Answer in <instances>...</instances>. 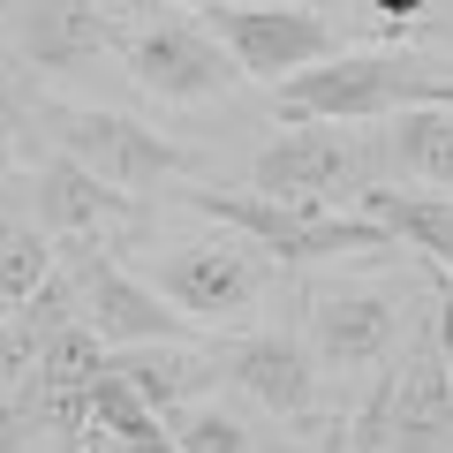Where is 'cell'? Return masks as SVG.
<instances>
[{
  "label": "cell",
  "instance_id": "cell-18",
  "mask_svg": "<svg viewBox=\"0 0 453 453\" xmlns=\"http://www.w3.org/2000/svg\"><path fill=\"white\" fill-rule=\"evenodd\" d=\"M91 431L106 438V446H121V453H181L174 431H166V416L151 401H136V386L113 378V371L91 386Z\"/></svg>",
  "mask_w": 453,
  "mask_h": 453
},
{
  "label": "cell",
  "instance_id": "cell-23",
  "mask_svg": "<svg viewBox=\"0 0 453 453\" xmlns=\"http://www.w3.org/2000/svg\"><path fill=\"white\" fill-rule=\"evenodd\" d=\"M431 340H438V356H446V371H453V280L438 288V303H431Z\"/></svg>",
  "mask_w": 453,
  "mask_h": 453
},
{
  "label": "cell",
  "instance_id": "cell-13",
  "mask_svg": "<svg viewBox=\"0 0 453 453\" xmlns=\"http://www.w3.org/2000/svg\"><path fill=\"white\" fill-rule=\"evenodd\" d=\"M31 189H38V226H46L53 242H98L113 219H136V196L98 181L76 159H46L31 174Z\"/></svg>",
  "mask_w": 453,
  "mask_h": 453
},
{
  "label": "cell",
  "instance_id": "cell-8",
  "mask_svg": "<svg viewBox=\"0 0 453 453\" xmlns=\"http://www.w3.org/2000/svg\"><path fill=\"white\" fill-rule=\"evenodd\" d=\"M401 288H378V280H333V288L310 295V348H318L325 371H371L393 363L401 348Z\"/></svg>",
  "mask_w": 453,
  "mask_h": 453
},
{
  "label": "cell",
  "instance_id": "cell-19",
  "mask_svg": "<svg viewBox=\"0 0 453 453\" xmlns=\"http://www.w3.org/2000/svg\"><path fill=\"white\" fill-rule=\"evenodd\" d=\"M53 280V234L38 219H23L16 204H0V318L23 310Z\"/></svg>",
  "mask_w": 453,
  "mask_h": 453
},
{
  "label": "cell",
  "instance_id": "cell-2",
  "mask_svg": "<svg viewBox=\"0 0 453 453\" xmlns=\"http://www.w3.org/2000/svg\"><path fill=\"white\" fill-rule=\"evenodd\" d=\"M189 204L204 219H219L226 234L257 242V257L280 265H318V257H356V250H386L393 234L363 211H325V204H280L257 189H189Z\"/></svg>",
  "mask_w": 453,
  "mask_h": 453
},
{
  "label": "cell",
  "instance_id": "cell-10",
  "mask_svg": "<svg viewBox=\"0 0 453 453\" xmlns=\"http://www.w3.org/2000/svg\"><path fill=\"white\" fill-rule=\"evenodd\" d=\"M151 288L181 310L189 325H234L257 310V257L250 250H226V242H204V250H174V257L151 265Z\"/></svg>",
  "mask_w": 453,
  "mask_h": 453
},
{
  "label": "cell",
  "instance_id": "cell-11",
  "mask_svg": "<svg viewBox=\"0 0 453 453\" xmlns=\"http://www.w3.org/2000/svg\"><path fill=\"white\" fill-rule=\"evenodd\" d=\"M219 371L234 378L257 408H273L280 423L310 431V416H318V348H310V340H295V333H250V340L226 348Z\"/></svg>",
  "mask_w": 453,
  "mask_h": 453
},
{
  "label": "cell",
  "instance_id": "cell-20",
  "mask_svg": "<svg viewBox=\"0 0 453 453\" xmlns=\"http://www.w3.org/2000/svg\"><path fill=\"white\" fill-rule=\"evenodd\" d=\"M166 431H174V446L181 453H250V431L234 416H226V408H174V416H166Z\"/></svg>",
  "mask_w": 453,
  "mask_h": 453
},
{
  "label": "cell",
  "instance_id": "cell-16",
  "mask_svg": "<svg viewBox=\"0 0 453 453\" xmlns=\"http://www.w3.org/2000/svg\"><path fill=\"white\" fill-rule=\"evenodd\" d=\"M106 371H113V378H129L136 401H151L159 416L189 408V393L204 386V356H196L189 340H144V348H113Z\"/></svg>",
  "mask_w": 453,
  "mask_h": 453
},
{
  "label": "cell",
  "instance_id": "cell-12",
  "mask_svg": "<svg viewBox=\"0 0 453 453\" xmlns=\"http://www.w3.org/2000/svg\"><path fill=\"white\" fill-rule=\"evenodd\" d=\"M16 38H23V61H31L38 76H76V68H91L121 31H113V16L98 0H23Z\"/></svg>",
  "mask_w": 453,
  "mask_h": 453
},
{
  "label": "cell",
  "instance_id": "cell-14",
  "mask_svg": "<svg viewBox=\"0 0 453 453\" xmlns=\"http://www.w3.org/2000/svg\"><path fill=\"white\" fill-rule=\"evenodd\" d=\"M76 318H83L76 265H53L46 288H38L23 310H8V318H0V393H23V378L38 371V356H46V348H53Z\"/></svg>",
  "mask_w": 453,
  "mask_h": 453
},
{
  "label": "cell",
  "instance_id": "cell-7",
  "mask_svg": "<svg viewBox=\"0 0 453 453\" xmlns=\"http://www.w3.org/2000/svg\"><path fill=\"white\" fill-rule=\"evenodd\" d=\"M68 265H76V288H83V325L106 348H144V340H181L189 333V318L151 280H136L106 242H68Z\"/></svg>",
  "mask_w": 453,
  "mask_h": 453
},
{
  "label": "cell",
  "instance_id": "cell-25",
  "mask_svg": "<svg viewBox=\"0 0 453 453\" xmlns=\"http://www.w3.org/2000/svg\"><path fill=\"white\" fill-rule=\"evenodd\" d=\"M166 8H204V0H166Z\"/></svg>",
  "mask_w": 453,
  "mask_h": 453
},
{
  "label": "cell",
  "instance_id": "cell-1",
  "mask_svg": "<svg viewBox=\"0 0 453 453\" xmlns=\"http://www.w3.org/2000/svg\"><path fill=\"white\" fill-rule=\"evenodd\" d=\"M438 68L408 46H340L333 61L273 83L280 121H393L401 106H431Z\"/></svg>",
  "mask_w": 453,
  "mask_h": 453
},
{
  "label": "cell",
  "instance_id": "cell-3",
  "mask_svg": "<svg viewBox=\"0 0 453 453\" xmlns=\"http://www.w3.org/2000/svg\"><path fill=\"white\" fill-rule=\"evenodd\" d=\"M348 446L356 453H446L453 446V371L438 356L431 325L393 356V371L378 378L363 416L348 423Z\"/></svg>",
  "mask_w": 453,
  "mask_h": 453
},
{
  "label": "cell",
  "instance_id": "cell-6",
  "mask_svg": "<svg viewBox=\"0 0 453 453\" xmlns=\"http://www.w3.org/2000/svg\"><path fill=\"white\" fill-rule=\"evenodd\" d=\"M196 16L234 53V68L257 76V83H288V76H303V68H318V61L340 53V31L325 16H310V8H211L204 0Z\"/></svg>",
  "mask_w": 453,
  "mask_h": 453
},
{
  "label": "cell",
  "instance_id": "cell-15",
  "mask_svg": "<svg viewBox=\"0 0 453 453\" xmlns=\"http://www.w3.org/2000/svg\"><path fill=\"white\" fill-rule=\"evenodd\" d=\"M363 219H378L393 242L423 250V257L453 280V196H438V189H378L371 181V189H363Z\"/></svg>",
  "mask_w": 453,
  "mask_h": 453
},
{
  "label": "cell",
  "instance_id": "cell-17",
  "mask_svg": "<svg viewBox=\"0 0 453 453\" xmlns=\"http://www.w3.org/2000/svg\"><path fill=\"white\" fill-rule=\"evenodd\" d=\"M386 159L408 174V189L453 196V106H401L386 129Z\"/></svg>",
  "mask_w": 453,
  "mask_h": 453
},
{
  "label": "cell",
  "instance_id": "cell-24",
  "mask_svg": "<svg viewBox=\"0 0 453 453\" xmlns=\"http://www.w3.org/2000/svg\"><path fill=\"white\" fill-rule=\"evenodd\" d=\"M91 438H98V431H91ZM83 453H121V446H106V438H98V446H83Z\"/></svg>",
  "mask_w": 453,
  "mask_h": 453
},
{
  "label": "cell",
  "instance_id": "cell-22",
  "mask_svg": "<svg viewBox=\"0 0 453 453\" xmlns=\"http://www.w3.org/2000/svg\"><path fill=\"white\" fill-rule=\"evenodd\" d=\"M363 16H378V31H408V23H423V8L431 0H356Z\"/></svg>",
  "mask_w": 453,
  "mask_h": 453
},
{
  "label": "cell",
  "instance_id": "cell-9",
  "mask_svg": "<svg viewBox=\"0 0 453 453\" xmlns=\"http://www.w3.org/2000/svg\"><path fill=\"white\" fill-rule=\"evenodd\" d=\"M129 76L144 83L151 98L189 106V98L234 91L242 68H234V53L204 31V16H196V23H189V16H159V23H144V31L129 38Z\"/></svg>",
  "mask_w": 453,
  "mask_h": 453
},
{
  "label": "cell",
  "instance_id": "cell-21",
  "mask_svg": "<svg viewBox=\"0 0 453 453\" xmlns=\"http://www.w3.org/2000/svg\"><path fill=\"white\" fill-rule=\"evenodd\" d=\"M38 438H46V423L31 416V401L0 393V453H38Z\"/></svg>",
  "mask_w": 453,
  "mask_h": 453
},
{
  "label": "cell",
  "instance_id": "cell-4",
  "mask_svg": "<svg viewBox=\"0 0 453 453\" xmlns=\"http://www.w3.org/2000/svg\"><path fill=\"white\" fill-rule=\"evenodd\" d=\"M46 129H53V144H61V159L91 166L98 181H113V189H129V196H151V189H166V181L189 174V151H181L174 136H159L151 121H136V113L46 106Z\"/></svg>",
  "mask_w": 453,
  "mask_h": 453
},
{
  "label": "cell",
  "instance_id": "cell-5",
  "mask_svg": "<svg viewBox=\"0 0 453 453\" xmlns=\"http://www.w3.org/2000/svg\"><path fill=\"white\" fill-rule=\"evenodd\" d=\"M363 174V136L348 121H288V136L250 159V189L280 196V204H325L333 211L340 189H371Z\"/></svg>",
  "mask_w": 453,
  "mask_h": 453
}]
</instances>
